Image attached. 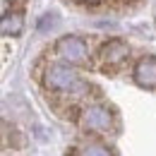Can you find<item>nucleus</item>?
I'll use <instances>...</instances> for the list:
<instances>
[{
  "instance_id": "obj_2",
  "label": "nucleus",
  "mask_w": 156,
  "mask_h": 156,
  "mask_svg": "<svg viewBox=\"0 0 156 156\" xmlns=\"http://www.w3.org/2000/svg\"><path fill=\"white\" fill-rule=\"evenodd\" d=\"M77 125L89 135H113L118 130V115L106 103H87L79 111Z\"/></svg>"
},
{
  "instance_id": "obj_7",
  "label": "nucleus",
  "mask_w": 156,
  "mask_h": 156,
  "mask_svg": "<svg viewBox=\"0 0 156 156\" xmlns=\"http://www.w3.org/2000/svg\"><path fill=\"white\" fill-rule=\"evenodd\" d=\"M0 27H2V34L5 36H20L22 31H24V15H22L20 10H5Z\"/></svg>"
},
{
  "instance_id": "obj_6",
  "label": "nucleus",
  "mask_w": 156,
  "mask_h": 156,
  "mask_svg": "<svg viewBox=\"0 0 156 156\" xmlns=\"http://www.w3.org/2000/svg\"><path fill=\"white\" fill-rule=\"evenodd\" d=\"M72 156H118L115 149L106 142H98V139H87L75 147Z\"/></svg>"
},
{
  "instance_id": "obj_4",
  "label": "nucleus",
  "mask_w": 156,
  "mask_h": 156,
  "mask_svg": "<svg viewBox=\"0 0 156 156\" xmlns=\"http://www.w3.org/2000/svg\"><path fill=\"white\" fill-rule=\"evenodd\" d=\"M55 53L62 62L84 65L89 60V43H87V39H82L77 34H67V36H60L55 41Z\"/></svg>"
},
{
  "instance_id": "obj_5",
  "label": "nucleus",
  "mask_w": 156,
  "mask_h": 156,
  "mask_svg": "<svg viewBox=\"0 0 156 156\" xmlns=\"http://www.w3.org/2000/svg\"><path fill=\"white\" fill-rule=\"evenodd\" d=\"M132 82L139 89H156V55H142L132 65Z\"/></svg>"
},
{
  "instance_id": "obj_1",
  "label": "nucleus",
  "mask_w": 156,
  "mask_h": 156,
  "mask_svg": "<svg viewBox=\"0 0 156 156\" xmlns=\"http://www.w3.org/2000/svg\"><path fill=\"white\" fill-rule=\"evenodd\" d=\"M41 84L46 91L51 94H60V96H79L87 84L82 82L77 72V65L70 62H51L46 65L43 75H41Z\"/></svg>"
},
{
  "instance_id": "obj_8",
  "label": "nucleus",
  "mask_w": 156,
  "mask_h": 156,
  "mask_svg": "<svg viewBox=\"0 0 156 156\" xmlns=\"http://www.w3.org/2000/svg\"><path fill=\"white\" fill-rule=\"evenodd\" d=\"M77 2H82V5H98L101 0H77Z\"/></svg>"
},
{
  "instance_id": "obj_3",
  "label": "nucleus",
  "mask_w": 156,
  "mask_h": 156,
  "mask_svg": "<svg viewBox=\"0 0 156 156\" xmlns=\"http://www.w3.org/2000/svg\"><path fill=\"white\" fill-rule=\"evenodd\" d=\"M130 58V43L122 39H108L98 48V67L103 72H118Z\"/></svg>"
}]
</instances>
